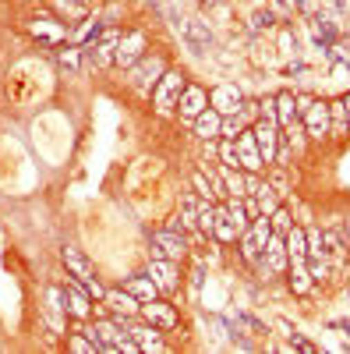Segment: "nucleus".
Returning <instances> with one entry per match:
<instances>
[{
    "mask_svg": "<svg viewBox=\"0 0 350 354\" xmlns=\"http://www.w3.org/2000/svg\"><path fill=\"white\" fill-rule=\"evenodd\" d=\"M290 351H304V354H315L318 347H315L311 340H304L301 333H294V337H290Z\"/></svg>",
    "mask_w": 350,
    "mask_h": 354,
    "instance_id": "obj_40",
    "label": "nucleus"
},
{
    "mask_svg": "<svg viewBox=\"0 0 350 354\" xmlns=\"http://www.w3.org/2000/svg\"><path fill=\"white\" fill-rule=\"evenodd\" d=\"M286 252H290V262H308V234L301 227H290L286 234Z\"/></svg>",
    "mask_w": 350,
    "mask_h": 354,
    "instance_id": "obj_24",
    "label": "nucleus"
},
{
    "mask_svg": "<svg viewBox=\"0 0 350 354\" xmlns=\"http://www.w3.org/2000/svg\"><path fill=\"white\" fill-rule=\"evenodd\" d=\"M153 259H184L188 255V234L184 230H173V227H163V230H153V248H149Z\"/></svg>",
    "mask_w": 350,
    "mask_h": 354,
    "instance_id": "obj_2",
    "label": "nucleus"
},
{
    "mask_svg": "<svg viewBox=\"0 0 350 354\" xmlns=\"http://www.w3.org/2000/svg\"><path fill=\"white\" fill-rule=\"evenodd\" d=\"M244 128H248V121H244L241 113H226L223 117V128H220V138H237Z\"/></svg>",
    "mask_w": 350,
    "mask_h": 354,
    "instance_id": "obj_30",
    "label": "nucleus"
},
{
    "mask_svg": "<svg viewBox=\"0 0 350 354\" xmlns=\"http://www.w3.org/2000/svg\"><path fill=\"white\" fill-rule=\"evenodd\" d=\"M166 71H170V68H166L163 57H149V53H145L138 64H131V68H128V82H131L135 93L153 96V88L159 85V78H163Z\"/></svg>",
    "mask_w": 350,
    "mask_h": 354,
    "instance_id": "obj_1",
    "label": "nucleus"
},
{
    "mask_svg": "<svg viewBox=\"0 0 350 354\" xmlns=\"http://www.w3.org/2000/svg\"><path fill=\"white\" fill-rule=\"evenodd\" d=\"M301 124H304L308 138H315V142H322L326 135H333V121H329V103L315 100V103H311V110H308V113L301 117Z\"/></svg>",
    "mask_w": 350,
    "mask_h": 354,
    "instance_id": "obj_9",
    "label": "nucleus"
},
{
    "mask_svg": "<svg viewBox=\"0 0 350 354\" xmlns=\"http://www.w3.org/2000/svg\"><path fill=\"white\" fill-rule=\"evenodd\" d=\"M308 270H311V280H315V283H326V280H329V262H326V255L308 259Z\"/></svg>",
    "mask_w": 350,
    "mask_h": 354,
    "instance_id": "obj_34",
    "label": "nucleus"
},
{
    "mask_svg": "<svg viewBox=\"0 0 350 354\" xmlns=\"http://www.w3.org/2000/svg\"><path fill=\"white\" fill-rule=\"evenodd\" d=\"M216 174L223 177V192H226V198H244V170H241V167H226V163H220Z\"/></svg>",
    "mask_w": 350,
    "mask_h": 354,
    "instance_id": "obj_21",
    "label": "nucleus"
},
{
    "mask_svg": "<svg viewBox=\"0 0 350 354\" xmlns=\"http://www.w3.org/2000/svg\"><path fill=\"white\" fill-rule=\"evenodd\" d=\"M262 270H266V273L290 270V252H286V238H283V234H269L266 252H262Z\"/></svg>",
    "mask_w": 350,
    "mask_h": 354,
    "instance_id": "obj_10",
    "label": "nucleus"
},
{
    "mask_svg": "<svg viewBox=\"0 0 350 354\" xmlns=\"http://www.w3.org/2000/svg\"><path fill=\"white\" fill-rule=\"evenodd\" d=\"M298 103H294V93H276V124L280 128H290L298 124Z\"/></svg>",
    "mask_w": 350,
    "mask_h": 354,
    "instance_id": "obj_23",
    "label": "nucleus"
},
{
    "mask_svg": "<svg viewBox=\"0 0 350 354\" xmlns=\"http://www.w3.org/2000/svg\"><path fill=\"white\" fill-rule=\"evenodd\" d=\"M61 259H64V266H68V273H71V277H78L85 287L96 283V270H93L89 259H85L78 248H64V252H61Z\"/></svg>",
    "mask_w": 350,
    "mask_h": 354,
    "instance_id": "obj_17",
    "label": "nucleus"
},
{
    "mask_svg": "<svg viewBox=\"0 0 350 354\" xmlns=\"http://www.w3.org/2000/svg\"><path fill=\"white\" fill-rule=\"evenodd\" d=\"M195 135L202 138V142H209V138H220V128H223V113L216 110V106H206L198 117H195Z\"/></svg>",
    "mask_w": 350,
    "mask_h": 354,
    "instance_id": "obj_18",
    "label": "nucleus"
},
{
    "mask_svg": "<svg viewBox=\"0 0 350 354\" xmlns=\"http://www.w3.org/2000/svg\"><path fill=\"white\" fill-rule=\"evenodd\" d=\"M241 103H244V96H241L237 85H216L213 93H209V106H216L223 117H226V113H237Z\"/></svg>",
    "mask_w": 350,
    "mask_h": 354,
    "instance_id": "obj_16",
    "label": "nucleus"
},
{
    "mask_svg": "<svg viewBox=\"0 0 350 354\" xmlns=\"http://www.w3.org/2000/svg\"><path fill=\"white\" fill-rule=\"evenodd\" d=\"M237 113L244 117V121H248V124H255V121H258V103H255V100H244Z\"/></svg>",
    "mask_w": 350,
    "mask_h": 354,
    "instance_id": "obj_39",
    "label": "nucleus"
},
{
    "mask_svg": "<svg viewBox=\"0 0 350 354\" xmlns=\"http://www.w3.org/2000/svg\"><path fill=\"white\" fill-rule=\"evenodd\" d=\"M269 234H273V227H269V216H255L251 220V227L241 234V255L248 259V262H255V266H262V252H266V241H269Z\"/></svg>",
    "mask_w": 350,
    "mask_h": 354,
    "instance_id": "obj_3",
    "label": "nucleus"
},
{
    "mask_svg": "<svg viewBox=\"0 0 350 354\" xmlns=\"http://www.w3.org/2000/svg\"><path fill=\"white\" fill-rule=\"evenodd\" d=\"M117 39H121V32H117V28H106L99 39L85 43L81 46L85 64H89V68H110L113 64V53H117Z\"/></svg>",
    "mask_w": 350,
    "mask_h": 354,
    "instance_id": "obj_5",
    "label": "nucleus"
},
{
    "mask_svg": "<svg viewBox=\"0 0 350 354\" xmlns=\"http://www.w3.org/2000/svg\"><path fill=\"white\" fill-rule=\"evenodd\" d=\"M269 227H273V234H286L290 227H294V220H290V213H286L283 205H280V209L269 216Z\"/></svg>",
    "mask_w": 350,
    "mask_h": 354,
    "instance_id": "obj_36",
    "label": "nucleus"
},
{
    "mask_svg": "<svg viewBox=\"0 0 350 354\" xmlns=\"http://www.w3.org/2000/svg\"><path fill=\"white\" fill-rule=\"evenodd\" d=\"M311 270H308V262H290V290H294V294H301V298H304V294L311 290Z\"/></svg>",
    "mask_w": 350,
    "mask_h": 354,
    "instance_id": "obj_26",
    "label": "nucleus"
},
{
    "mask_svg": "<svg viewBox=\"0 0 350 354\" xmlns=\"http://www.w3.org/2000/svg\"><path fill=\"white\" fill-rule=\"evenodd\" d=\"M202 283H206V273L195 270V273H191V290H202Z\"/></svg>",
    "mask_w": 350,
    "mask_h": 354,
    "instance_id": "obj_43",
    "label": "nucleus"
},
{
    "mask_svg": "<svg viewBox=\"0 0 350 354\" xmlns=\"http://www.w3.org/2000/svg\"><path fill=\"white\" fill-rule=\"evenodd\" d=\"M213 238L220 241V245H233L241 238V230L233 227V220L226 216V205H216V227H213Z\"/></svg>",
    "mask_w": 350,
    "mask_h": 354,
    "instance_id": "obj_22",
    "label": "nucleus"
},
{
    "mask_svg": "<svg viewBox=\"0 0 350 354\" xmlns=\"http://www.w3.org/2000/svg\"><path fill=\"white\" fill-rule=\"evenodd\" d=\"M61 290H64V308H68V315H75V319H89L93 315V294L85 290V283L75 277H64V283H61Z\"/></svg>",
    "mask_w": 350,
    "mask_h": 354,
    "instance_id": "obj_6",
    "label": "nucleus"
},
{
    "mask_svg": "<svg viewBox=\"0 0 350 354\" xmlns=\"http://www.w3.org/2000/svg\"><path fill=\"white\" fill-rule=\"evenodd\" d=\"M184 75H177V71H166L163 78H159V85L153 88V106H156V113H173L177 110V100H181V93H184Z\"/></svg>",
    "mask_w": 350,
    "mask_h": 354,
    "instance_id": "obj_4",
    "label": "nucleus"
},
{
    "mask_svg": "<svg viewBox=\"0 0 350 354\" xmlns=\"http://www.w3.org/2000/svg\"><path fill=\"white\" fill-rule=\"evenodd\" d=\"M251 131H255V138H258V153H262V160H266V167L269 163H276V153H280V124L276 121H266V117H258V121L251 124Z\"/></svg>",
    "mask_w": 350,
    "mask_h": 354,
    "instance_id": "obj_7",
    "label": "nucleus"
},
{
    "mask_svg": "<svg viewBox=\"0 0 350 354\" xmlns=\"http://www.w3.org/2000/svg\"><path fill=\"white\" fill-rule=\"evenodd\" d=\"M294 103H298V117H304V113L311 110L315 96H311V93H298V96H294Z\"/></svg>",
    "mask_w": 350,
    "mask_h": 354,
    "instance_id": "obj_41",
    "label": "nucleus"
},
{
    "mask_svg": "<svg viewBox=\"0 0 350 354\" xmlns=\"http://www.w3.org/2000/svg\"><path fill=\"white\" fill-rule=\"evenodd\" d=\"M343 230H347V241H350V220H347V223H343Z\"/></svg>",
    "mask_w": 350,
    "mask_h": 354,
    "instance_id": "obj_46",
    "label": "nucleus"
},
{
    "mask_svg": "<svg viewBox=\"0 0 350 354\" xmlns=\"http://www.w3.org/2000/svg\"><path fill=\"white\" fill-rule=\"evenodd\" d=\"M223 4V0H202V8H206V11H216Z\"/></svg>",
    "mask_w": 350,
    "mask_h": 354,
    "instance_id": "obj_44",
    "label": "nucleus"
},
{
    "mask_svg": "<svg viewBox=\"0 0 350 354\" xmlns=\"http://www.w3.org/2000/svg\"><path fill=\"white\" fill-rule=\"evenodd\" d=\"M237 156H241V170H248V174L266 170V160H262V153H258V138H255L251 128H244L237 135Z\"/></svg>",
    "mask_w": 350,
    "mask_h": 354,
    "instance_id": "obj_12",
    "label": "nucleus"
},
{
    "mask_svg": "<svg viewBox=\"0 0 350 354\" xmlns=\"http://www.w3.org/2000/svg\"><path fill=\"white\" fill-rule=\"evenodd\" d=\"M142 319L153 322V326H159V330H173V326H177V312H173L170 305H163V301H145L142 305Z\"/></svg>",
    "mask_w": 350,
    "mask_h": 354,
    "instance_id": "obj_19",
    "label": "nucleus"
},
{
    "mask_svg": "<svg viewBox=\"0 0 350 354\" xmlns=\"http://www.w3.org/2000/svg\"><path fill=\"white\" fill-rule=\"evenodd\" d=\"M181 36H184V43H188L191 53H209L213 43H216V36H213V28H209L206 18H191V21H184V25H181Z\"/></svg>",
    "mask_w": 350,
    "mask_h": 354,
    "instance_id": "obj_8",
    "label": "nucleus"
},
{
    "mask_svg": "<svg viewBox=\"0 0 350 354\" xmlns=\"http://www.w3.org/2000/svg\"><path fill=\"white\" fill-rule=\"evenodd\" d=\"M273 11L269 8H258L255 15H251V32H262V28H266V32H269V28H273Z\"/></svg>",
    "mask_w": 350,
    "mask_h": 354,
    "instance_id": "obj_35",
    "label": "nucleus"
},
{
    "mask_svg": "<svg viewBox=\"0 0 350 354\" xmlns=\"http://www.w3.org/2000/svg\"><path fill=\"white\" fill-rule=\"evenodd\" d=\"M290 8H294L298 15H308L311 11V0H290Z\"/></svg>",
    "mask_w": 350,
    "mask_h": 354,
    "instance_id": "obj_42",
    "label": "nucleus"
},
{
    "mask_svg": "<svg viewBox=\"0 0 350 354\" xmlns=\"http://www.w3.org/2000/svg\"><path fill=\"white\" fill-rule=\"evenodd\" d=\"M329 121H333V135H343V131H347L350 117H347V106H343V100H333V103H329Z\"/></svg>",
    "mask_w": 350,
    "mask_h": 354,
    "instance_id": "obj_29",
    "label": "nucleus"
},
{
    "mask_svg": "<svg viewBox=\"0 0 350 354\" xmlns=\"http://www.w3.org/2000/svg\"><path fill=\"white\" fill-rule=\"evenodd\" d=\"M220 163H226V167H241L237 138H220Z\"/></svg>",
    "mask_w": 350,
    "mask_h": 354,
    "instance_id": "obj_32",
    "label": "nucleus"
},
{
    "mask_svg": "<svg viewBox=\"0 0 350 354\" xmlns=\"http://www.w3.org/2000/svg\"><path fill=\"white\" fill-rule=\"evenodd\" d=\"M145 57V36L142 32H124L121 39H117V53H113V64H121V68H131L138 64Z\"/></svg>",
    "mask_w": 350,
    "mask_h": 354,
    "instance_id": "obj_14",
    "label": "nucleus"
},
{
    "mask_svg": "<svg viewBox=\"0 0 350 354\" xmlns=\"http://www.w3.org/2000/svg\"><path fill=\"white\" fill-rule=\"evenodd\" d=\"M191 185H195V192H198L202 198H209V202H213V198H220V195H216V188H213V174L206 177V174L198 170V174L191 177Z\"/></svg>",
    "mask_w": 350,
    "mask_h": 354,
    "instance_id": "obj_33",
    "label": "nucleus"
},
{
    "mask_svg": "<svg viewBox=\"0 0 350 354\" xmlns=\"http://www.w3.org/2000/svg\"><path fill=\"white\" fill-rule=\"evenodd\" d=\"M128 337L142 347V351H166V344H163V337H159V326H131L128 322Z\"/></svg>",
    "mask_w": 350,
    "mask_h": 354,
    "instance_id": "obj_20",
    "label": "nucleus"
},
{
    "mask_svg": "<svg viewBox=\"0 0 350 354\" xmlns=\"http://www.w3.org/2000/svg\"><path fill=\"white\" fill-rule=\"evenodd\" d=\"M71 351H78V354H96V344H93L89 337H71Z\"/></svg>",
    "mask_w": 350,
    "mask_h": 354,
    "instance_id": "obj_38",
    "label": "nucleus"
},
{
    "mask_svg": "<svg viewBox=\"0 0 350 354\" xmlns=\"http://www.w3.org/2000/svg\"><path fill=\"white\" fill-rule=\"evenodd\" d=\"M343 106H347V117H350V93L343 96Z\"/></svg>",
    "mask_w": 350,
    "mask_h": 354,
    "instance_id": "obj_45",
    "label": "nucleus"
},
{
    "mask_svg": "<svg viewBox=\"0 0 350 354\" xmlns=\"http://www.w3.org/2000/svg\"><path fill=\"white\" fill-rule=\"evenodd\" d=\"M209 106V93L206 88H198V85H184V93L177 100V113L184 117V121H195V117Z\"/></svg>",
    "mask_w": 350,
    "mask_h": 354,
    "instance_id": "obj_15",
    "label": "nucleus"
},
{
    "mask_svg": "<svg viewBox=\"0 0 350 354\" xmlns=\"http://www.w3.org/2000/svg\"><path fill=\"white\" fill-rule=\"evenodd\" d=\"M145 273L156 280L159 294H173L177 283H181V273H177V262H173V259H149V270H145Z\"/></svg>",
    "mask_w": 350,
    "mask_h": 354,
    "instance_id": "obj_13",
    "label": "nucleus"
},
{
    "mask_svg": "<svg viewBox=\"0 0 350 354\" xmlns=\"http://www.w3.org/2000/svg\"><path fill=\"white\" fill-rule=\"evenodd\" d=\"M213 227H216V205L209 198H202V205H198V230L206 234V238H213Z\"/></svg>",
    "mask_w": 350,
    "mask_h": 354,
    "instance_id": "obj_28",
    "label": "nucleus"
},
{
    "mask_svg": "<svg viewBox=\"0 0 350 354\" xmlns=\"http://www.w3.org/2000/svg\"><path fill=\"white\" fill-rule=\"evenodd\" d=\"M85 61L81 57V46H68V50H57V64L64 71H78V64Z\"/></svg>",
    "mask_w": 350,
    "mask_h": 354,
    "instance_id": "obj_31",
    "label": "nucleus"
},
{
    "mask_svg": "<svg viewBox=\"0 0 350 354\" xmlns=\"http://www.w3.org/2000/svg\"><path fill=\"white\" fill-rule=\"evenodd\" d=\"M124 287H128V290L135 294V298H138L142 305H145V301H156V298H159V287H156V280H153L149 273H145V277H131V280H128Z\"/></svg>",
    "mask_w": 350,
    "mask_h": 354,
    "instance_id": "obj_25",
    "label": "nucleus"
},
{
    "mask_svg": "<svg viewBox=\"0 0 350 354\" xmlns=\"http://www.w3.org/2000/svg\"><path fill=\"white\" fill-rule=\"evenodd\" d=\"M103 305L113 312V319H135V315H142V301L135 298V294L128 290V287H117V290H106V298H103Z\"/></svg>",
    "mask_w": 350,
    "mask_h": 354,
    "instance_id": "obj_11",
    "label": "nucleus"
},
{
    "mask_svg": "<svg viewBox=\"0 0 350 354\" xmlns=\"http://www.w3.org/2000/svg\"><path fill=\"white\" fill-rule=\"evenodd\" d=\"M258 117H266V121H276V96L258 100Z\"/></svg>",
    "mask_w": 350,
    "mask_h": 354,
    "instance_id": "obj_37",
    "label": "nucleus"
},
{
    "mask_svg": "<svg viewBox=\"0 0 350 354\" xmlns=\"http://www.w3.org/2000/svg\"><path fill=\"white\" fill-rule=\"evenodd\" d=\"M258 198V209H262V216H273L276 209H280V192L266 181V185H262V192L255 195Z\"/></svg>",
    "mask_w": 350,
    "mask_h": 354,
    "instance_id": "obj_27",
    "label": "nucleus"
}]
</instances>
